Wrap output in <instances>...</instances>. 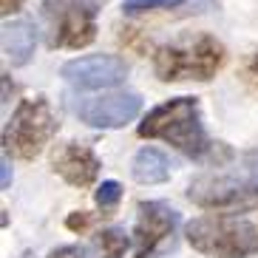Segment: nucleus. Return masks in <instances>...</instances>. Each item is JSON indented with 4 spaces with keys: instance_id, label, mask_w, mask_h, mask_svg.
I'll use <instances>...</instances> for the list:
<instances>
[{
    "instance_id": "1",
    "label": "nucleus",
    "mask_w": 258,
    "mask_h": 258,
    "mask_svg": "<svg viewBox=\"0 0 258 258\" xmlns=\"http://www.w3.org/2000/svg\"><path fill=\"white\" fill-rule=\"evenodd\" d=\"M187 199L207 210H244L258 205V151L227 156L187 184Z\"/></svg>"
},
{
    "instance_id": "2",
    "label": "nucleus",
    "mask_w": 258,
    "mask_h": 258,
    "mask_svg": "<svg viewBox=\"0 0 258 258\" xmlns=\"http://www.w3.org/2000/svg\"><path fill=\"white\" fill-rule=\"evenodd\" d=\"M139 137L170 142L176 151L193 159L207 156L213 148L205 134V125H202V111H199L196 97H173L148 111V116L139 122Z\"/></svg>"
},
{
    "instance_id": "3",
    "label": "nucleus",
    "mask_w": 258,
    "mask_h": 258,
    "mask_svg": "<svg viewBox=\"0 0 258 258\" xmlns=\"http://www.w3.org/2000/svg\"><path fill=\"white\" fill-rule=\"evenodd\" d=\"M224 62L227 48L210 34L179 37L153 51V71L162 83H182V80L207 83L219 74Z\"/></svg>"
},
{
    "instance_id": "4",
    "label": "nucleus",
    "mask_w": 258,
    "mask_h": 258,
    "mask_svg": "<svg viewBox=\"0 0 258 258\" xmlns=\"http://www.w3.org/2000/svg\"><path fill=\"white\" fill-rule=\"evenodd\" d=\"M193 250L213 258H250L258 252V230L233 216H199L184 227Z\"/></svg>"
},
{
    "instance_id": "5",
    "label": "nucleus",
    "mask_w": 258,
    "mask_h": 258,
    "mask_svg": "<svg viewBox=\"0 0 258 258\" xmlns=\"http://www.w3.org/2000/svg\"><path fill=\"white\" fill-rule=\"evenodd\" d=\"M105 0H46L40 15L51 48H83L97 37V9Z\"/></svg>"
},
{
    "instance_id": "6",
    "label": "nucleus",
    "mask_w": 258,
    "mask_h": 258,
    "mask_svg": "<svg viewBox=\"0 0 258 258\" xmlns=\"http://www.w3.org/2000/svg\"><path fill=\"white\" fill-rule=\"evenodd\" d=\"M57 125L60 122L54 116L48 99H23L3 128V148L6 153H15L20 159H34L57 134Z\"/></svg>"
},
{
    "instance_id": "7",
    "label": "nucleus",
    "mask_w": 258,
    "mask_h": 258,
    "mask_svg": "<svg viewBox=\"0 0 258 258\" xmlns=\"http://www.w3.org/2000/svg\"><path fill=\"white\" fill-rule=\"evenodd\" d=\"M179 213L165 202H142L134 224V255L156 258L173 247Z\"/></svg>"
},
{
    "instance_id": "8",
    "label": "nucleus",
    "mask_w": 258,
    "mask_h": 258,
    "mask_svg": "<svg viewBox=\"0 0 258 258\" xmlns=\"http://www.w3.org/2000/svg\"><path fill=\"white\" fill-rule=\"evenodd\" d=\"M62 80L83 91H97V88H114L128 77V66L116 54H88L77 57L62 66Z\"/></svg>"
},
{
    "instance_id": "9",
    "label": "nucleus",
    "mask_w": 258,
    "mask_h": 258,
    "mask_svg": "<svg viewBox=\"0 0 258 258\" xmlns=\"http://www.w3.org/2000/svg\"><path fill=\"white\" fill-rule=\"evenodd\" d=\"M77 116L91 128H122L131 119H137L142 111V99L134 91H114L102 97L80 99L74 105Z\"/></svg>"
},
{
    "instance_id": "10",
    "label": "nucleus",
    "mask_w": 258,
    "mask_h": 258,
    "mask_svg": "<svg viewBox=\"0 0 258 258\" xmlns=\"http://www.w3.org/2000/svg\"><path fill=\"white\" fill-rule=\"evenodd\" d=\"M54 173H60L62 179L74 187H88L94 184V179L99 176V159L97 153L88 145H77V142H62L51 156Z\"/></svg>"
},
{
    "instance_id": "11",
    "label": "nucleus",
    "mask_w": 258,
    "mask_h": 258,
    "mask_svg": "<svg viewBox=\"0 0 258 258\" xmlns=\"http://www.w3.org/2000/svg\"><path fill=\"white\" fill-rule=\"evenodd\" d=\"M34 43H37V34H34L31 23L12 20L3 26V51L12 66H26L34 57Z\"/></svg>"
},
{
    "instance_id": "12",
    "label": "nucleus",
    "mask_w": 258,
    "mask_h": 258,
    "mask_svg": "<svg viewBox=\"0 0 258 258\" xmlns=\"http://www.w3.org/2000/svg\"><path fill=\"white\" fill-rule=\"evenodd\" d=\"M131 173L134 179L142 184H162L170 179V162L162 151L156 148H142V151L134 156V165H131Z\"/></svg>"
},
{
    "instance_id": "13",
    "label": "nucleus",
    "mask_w": 258,
    "mask_h": 258,
    "mask_svg": "<svg viewBox=\"0 0 258 258\" xmlns=\"http://www.w3.org/2000/svg\"><path fill=\"white\" fill-rule=\"evenodd\" d=\"M128 250V233L119 227H108L94 233L88 244H83V258H122Z\"/></svg>"
},
{
    "instance_id": "14",
    "label": "nucleus",
    "mask_w": 258,
    "mask_h": 258,
    "mask_svg": "<svg viewBox=\"0 0 258 258\" xmlns=\"http://www.w3.org/2000/svg\"><path fill=\"white\" fill-rule=\"evenodd\" d=\"M119 199H122V184L114 182V179L102 182L97 187V193H94V202H97V207H102V210H114V207L119 205Z\"/></svg>"
},
{
    "instance_id": "15",
    "label": "nucleus",
    "mask_w": 258,
    "mask_h": 258,
    "mask_svg": "<svg viewBox=\"0 0 258 258\" xmlns=\"http://www.w3.org/2000/svg\"><path fill=\"white\" fill-rule=\"evenodd\" d=\"M184 0H125L122 3V12L125 15H142V12H153V9H170L179 6Z\"/></svg>"
},
{
    "instance_id": "16",
    "label": "nucleus",
    "mask_w": 258,
    "mask_h": 258,
    "mask_svg": "<svg viewBox=\"0 0 258 258\" xmlns=\"http://www.w3.org/2000/svg\"><path fill=\"white\" fill-rule=\"evenodd\" d=\"M94 221H97V216H94V213H71L66 224H69L71 230H80V233H83V230L91 227Z\"/></svg>"
},
{
    "instance_id": "17",
    "label": "nucleus",
    "mask_w": 258,
    "mask_h": 258,
    "mask_svg": "<svg viewBox=\"0 0 258 258\" xmlns=\"http://www.w3.org/2000/svg\"><path fill=\"white\" fill-rule=\"evenodd\" d=\"M48 258H83V247H57V250L48 252Z\"/></svg>"
},
{
    "instance_id": "18",
    "label": "nucleus",
    "mask_w": 258,
    "mask_h": 258,
    "mask_svg": "<svg viewBox=\"0 0 258 258\" xmlns=\"http://www.w3.org/2000/svg\"><path fill=\"white\" fill-rule=\"evenodd\" d=\"M20 6H23V0H0V12L3 15H15V12H20Z\"/></svg>"
},
{
    "instance_id": "19",
    "label": "nucleus",
    "mask_w": 258,
    "mask_h": 258,
    "mask_svg": "<svg viewBox=\"0 0 258 258\" xmlns=\"http://www.w3.org/2000/svg\"><path fill=\"white\" fill-rule=\"evenodd\" d=\"M3 190H9V184H12V167H9V156H3Z\"/></svg>"
},
{
    "instance_id": "20",
    "label": "nucleus",
    "mask_w": 258,
    "mask_h": 258,
    "mask_svg": "<svg viewBox=\"0 0 258 258\" xmlns=\"http://www.w3.org/2000/svg\"><path fill=\"white\" fill-rule=\"evenodd\" d=\"M250 74H252V77H255V80H258V54H255V57H252V62H250Z\"/></svg>"
},
{
    "instance_id": "21",
    "label": "nucleus",
    "mask_w": 258,
    "mask_h": 258,
    "mask_svg": "<svg viewBox=\"0 0 258 258\" xmlns=\"http://www.w3.org/2000/svg\"><path fill=\"white\" fill-rule=\"evenodd\" d=\"M20 258H34V252H23V255H20Z\"/></svg>"
}]
</instances>
